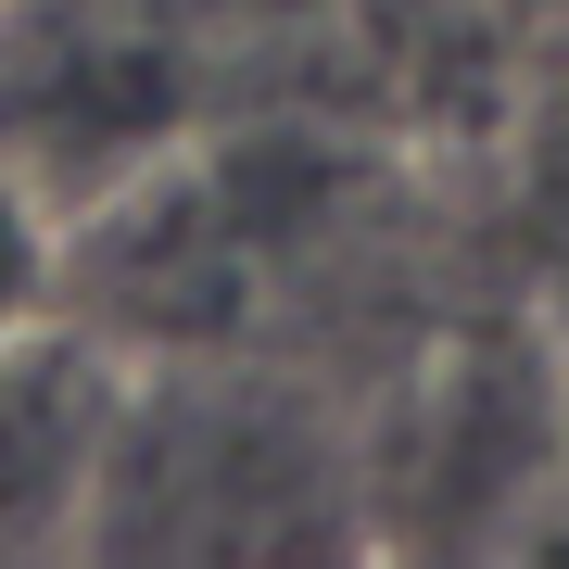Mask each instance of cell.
I'll list each match as a JSON object with an SVG mask.
<instances>
[{
  "instance_id": "2",
  "label": "cell",
  "mask_w": 569,
  "mask_h": 569,
  "mask_svg": "<svg viewBox=\"0 0 569 569\" xmlns=\"http://www.w3.org/2000/svg\"><path fill=\"white\" fill-rule=\"evenodd\" d=\"M51 329V216L26 178H0V355Z\"/></svg>"
},
{
  "instance_id": "1",
  "label": "cell",
  "mask_w": 569,
  "mask_h": 569,
  "mask_svg": "<svg viewBox=\"0 0 569 569\" xmlns=\"http://www.w3.org/2000/svg\"><path fill=\"white\" fill-rule=\"evenodd\" d=\"M102 443H114V406L51 329L0 355V557L51 545L102 493Z\"/></svg>"
}]
</instances>
